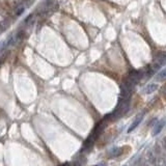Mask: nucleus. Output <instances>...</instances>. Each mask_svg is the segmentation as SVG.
<instances>
[{
  "mask_svg": "<svg viewBox=\"0 0 166 166\" xmlns=\"http://www.w3.org/2000/svg\"><path fill=\"white\" fill-rule=\"evenodd\" d=\"M142 119H143V114H139L138 116H137L136 119H135V121L133 122V124L130 126V128L128 129V132L130 133V132H132L133 130H135V129L137 128V126H138V124L141 123Z\"/></svg>",
  "mask_w": 166,
  "mask_h": 166,
  "instance_id": "obj_3",
  "label": "nucleus"
},
{
  "mask_svg": "<svg viewBox=\"0 0 166 166\" xmlns=\"http://www.w3.org/2000/svg\"><path fill=\"white\" fill-rule=\"evenodd\" d=\"M60 166H71V164H70V163H64V164H62Z\"/></svg>",
  "mask_w": 166,
  "mask_h": 166,
  "instance_id": "obj_9",
  "label": "nucleus"
},
{
  "mask_svg": "<svg viewBox=\"0 0 166 166\" xmlns=\"http://www.w3.org/2000/svg\"><path fill=\"white\" fill-rule=\"evenodd\" d=\"M0 65H1V60H0Z\"/></svg>",
  "mask_w": 166,
  "mask_h": 166,
  "instance_id": "obj_12",
  "label": "nucleus"
},
{
  "mask_svg": "<svg viewBox=\"0 0 166 166\" xmlns=\"http://www.w3.org/2000/svg\"><path fill=\"white\" fill-rule=\"evenodd\" d=\"M129 109V100H119V105L116 106L115 110L111 113L109 116H112V119H117L121 116H123L124 113L128 111Z\"/></svg>",
  "mask_w": 166,
  "mask_h": 166,
  "instance_id": "obj_1",
  "label": "nucleus"
},
{
  "mask_svg": "<svg viewBox=\"0 0 166 166\" xmlns=\"http://www.w3.org/2000/svg\"><path fill=\"white\" fill-rule=\"evenodd\" d=\"M85 162H86V160H85V158L83 157L81 159H77V160L74 162L73 166H84Z\"/></svg>",
  "mask_w": 166,
  "mask_h": 166,
  "instance_id": "obj_6",
  "label": "nucleus"
},
{
  "mask_svg": "<svg viewBox=\"0 0 166 166\" xmlns=\"http://www.w3.org/2000/svg\"><path fill=\"white\" fill-rule=\"evenodd\" d=\"M122 148H119V147H116V148H113V150H110V153H109V156L111 157V158H115V157H119V155L122 154Z\"/></svg>",
  "mask_w": 166,
  "mask_h": 166,
  "instance_id": "obj_5",
  "label": "nucleus"
},
{
  "mask_svg": "<svg viewBox=\"0 0 166 166\" xmlns=\"http://www.w3.org/2000/svg\"><path fill=\"white\" fill-rule=\"evenodd\" d=\"M157 88H158V85L155 84V83H153V84H150L145 87V90H143V93H146V95H147V93H154L155 90H157Z\"/></svg>",
  "mask_w": 166,
  "mask_h": 166,
  "instance_id": "obj_4",
  "label": "nucleus"
},
{
  "mask_svg": "<svg viewBox=\"0 0 166 166\" xmlns=\"http://www.w3.org/2000/svg\"><path fill=\"white\" fill-rule=\"evenodd\" d=\"M24 10H25V8H24L23 6H20V7L18 8V10L16 12V15L17 16H21V15L24 13Z\"/></svg>",
  "mask_w": 166,
  "mask_h": 166,
  "instance_id": "obj_8",
  "label": "nucleus"
},
{
  "mask_svg": "<svg viewBox=\"0 0 166 166\" xmlns=\"http://www.w3.org/2000/svg\"><path fill=\"white\" fill-rule=\"evenodd\" d=\"M164 97L166 98V88L164 89Z\"/></svg>",
  "mask_w": 166,
  "mask_h": 166,
  "instance_id": "obj_10",
  "label": "nucleus"
},
{
  "mask_svg": "<svg viewBox=\"0 0 166 166\" xmlns=\"http://www.w3.org/2000/svg\"><path fill=\"white\" fill-rule=\"evenodd\" d=\"M166 79V69L163 70L161 73L158 74V76H157V80L158 81H163V80Z\"/></svg>",
  "mask_w": 166,
  "mask_h": 166,
  "instance_id": "obj_7",
  "label": "nucleus"
},
{
  "mask_svg": "<svg viewBox=\"0 0 166 166\" xmlns=\"http://www.w3.org/2000/svg\"><path fill=\"white\" fill-rule=\"evenodd\" d=\"M165 124H166L165 119H162V121L158 122V123L155 124V128H154V130H153V136H156V135H158L159 133L162 131V129H163V127L165 126Z\"/></svg>",
  "mask_w": 166,
  "mask_h": 166,
  "instance_id": "obj_2",
  "label": "nucleus"
},
{
  "mask_svg": "<svg viewBox=\"0 0 166 166\" xmlns=\"http://www.w3.org/2000/svg\"><path fill=\"white\" fill-rule=\"evenodd\" d=\"M96 166H103V165H96Z\"/></svg>",
  "mask_w": 166,
  "mask_h": 166,
  "instance_id": "obj_11",
  "label": "nucleus"
}]
</instances>
